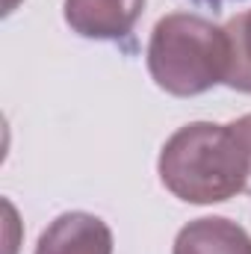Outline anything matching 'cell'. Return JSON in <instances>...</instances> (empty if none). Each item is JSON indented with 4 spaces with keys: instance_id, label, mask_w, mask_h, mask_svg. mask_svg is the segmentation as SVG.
<instances>
[{
    "instance_id": "cell-1",
    "label": "cell",
    "mask_w": 251,
    "mask_h": 254,
    "mask_svg": "<svg viewBox=\"0 0 251 254\" xmlns=\"http://www.w3.org/2000/svg\"><path fill=\"white\" fill-rule=\"evenodd\" d=\"M160 181L187 204H222L249 190V160L231 125L192 122L160 151Z\"/></svg>"
},
{
    "instance_id": "cell-2",
    "label": "cell",
    "mask_w": 251,
    "mask_h": 254,
    "mask_svg": "<svg viewBox=\"0 0 251 254\" xmlns=\"http://www.w3.org/2000/svg\"><path fill=\"white\" fill-rule=\"evenodd\" d=\"M231 39L225 27L189 12H175L157 21L148 42V71L154 83L175 95L192 98L228 80Z\"/></svg>"
},
{
    "instance_id": "cell-3",
    "label": "cell",
    "mask_w": 251,
    "mask_h": 254,
    "mask_svg": "<svg viewBox=\"0 0 251 254\" xmlns=\"http://www.w3.org/2000/svg\"><path fill=\"white\" fill-rule=\"evenodd\" d=\"M145 0H65V21L83 39H125L142 18Z\"/></svg>"
},
{
    "instance_id": "cell-4",
    "label": "cell",
    "mask_w": 251,
    "mask_h": 254,
    "mask_svg": "<svg viewBox=\"0 0 251 254\" xmlns=\"http://www.w3.org/2000/svg\"><path fill=\"white\" fill-rule=\"evenodd\" d=\"M36 254H113V231L92 213H63L42 231Z\"/></svg>"
},
{
    "instance_id": "cell-5",
    "label": "cell",
    "mask_w": 251,
    "mask_h": 254,
    "mask_svg": "<svg viewBox=\"0 0 251 254\" xmlns=\"http://www.w3.org/2000/svg\"><path fill=\"white\" fill-rule=\"evenodd\" d=\"M172 254H251V237L231 219L207 216L181 228Z\"/></svg>"
},
{
    "instance_id": "cell-6",
    "label": "cell",
    "mask_w": 251,
    "mask_h": 254,
    "mask_svg": "<svg viewBox=\"0 0 251 254\" xmlns=\"http://www.w3.org/2000/svg\"><path fill=\"white\" fill-rule=\"evenodd\" d=\"M225 33L231 39V68L225 83L237 92H251V12L231 18Z\"/></svg>"
},
{
    "instance_id": "cell-7",
    "label": "cell",
    "mask_w": 251,
    "mask_h": 254,
    "mask_svg": "<svg viewBox=\"0 0 251 254\" xmlns=\"http://www.w3.org/2000/svg\"><path fill=\"white\" fill-rule=\"evenodd\" d=\"M234 136L240 139V145H243V151H246V160H249V175H251V113L249 116H243V119H237L234 125ZM249 190H251V181H249Z\"/></svg>"
},
{
    "instance_id": "cell-8",
    "label": "cell",
    "mask_w": 251,
    "mask_h": 254,
    "mask_svg": "<svg viewBox=\"0 0 251 254\" xmlns=\"http://www.w3.org/2000/svg\"><path fill=\"white\" fill-rule=\"evenodd\" d=\"M204 3H222V0H204Z\"/></svg>"
}]
</instances>
